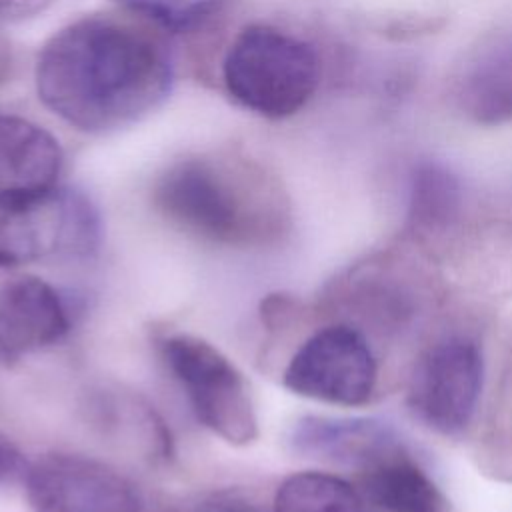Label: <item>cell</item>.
Here are the masks:
<instances>
[{
    "label": "cell",
    "mask_w": 512,
    "mask_h": 512,
    "mask_svg": "<svg viewBox=\"0 0 512 512\" xmlns=\"http://www.w3.org/2000/svg\"><path fill=\"white\" fill-rule=\"evenodd\" d=\"M42 104L82 132L126 128L156 110L172 88L166 48L114 18L86 16L58 30L36 60Z\"/></svg>",
    "instance_id": "1"
},
{
    "label": "cell",
    "mask_w": 512,
    "mask_h": 512,
    "mask_svg": "<svg viewBox=\"0 0 512 512\" xmlns=\"http://www.w3.org/2000/svg\"><path fill=\"white\" fill-rule=\"evenodd\" d=\"M152 202L182 234L228 250L276 246L290 228L278 180L238 156L198 154L172 162L158 176Z\"/></svg>",
    "instance_id": "2"
},
{
    "label": "cell",
    "mask_w": 512,
    "mask_h": 512,
    "mask_svg": "<svg viewBox=\"0 0 512 512\" xmlns=\"http://www.w3.org/2000/svg\"><path fill=\"white\" fill-rule=\"evenodd\" d=\"M222 80L242 108L280 120L310 102L320 82V60L302 38L274 26L252 24L230 42Z\"/></svg>",
    "instance_id": "3"
},
{
    "label": "cell",
    "mask_w": 512,
    "mask_h": 512,
    "mask_svg": "<svg viewBox=\"0 0 512 512\" xmlns=\"http://www.w3.org/2000/svg\"><path fill=\"white\" fill-rule=\"evenodd\" d=\"M100 240L98 210L78 190H0V268L88 258Z\"/></svg>",
    "instance_id": "4"
},
{
    "label": "cell",
    "mask_w": 512,
    "mask_h": 512,
    "mask_svg": "<svg viewBox=\"0 0 512 512\" xmlns=\"http://www.w3.org/2000/svg\"><path fill=\"white\" fill-rule=\"evenodd\" d=\"M160 354L202 426L232 446H248L258 438L250 386L220 348L178 332L160 340Z\"/></svg>",
    "instance_id": "5"
},
{
    "label": "cell",
    "mask_w": 512,
    "mask_h": 512,
    "mask_svg": "<svg viewBox=\"0 0 512 512\" xmlns=\"http://www.w3.org/2000/svg\"><path fill=\"white\" fill-rule=\"evenodd\" d=\"M378 368L364 334L352 324H328L310 334L288 360L282 382L298 396L362 406L376 388Z\"/></svg>",
    "instance_id": "6"
},
{
    "label": "cell",
    "mask_w": 512,
    "mask_h": 512,
    "mask_svg": "<svg viewBox=\"0 0 512 512\" xmlns=\"http://www.w3.org/2000/svg\"><path fill=\"white\" fill-rule=\"evenodd\" d=\"M484 382V360L468 336H450L430 346L414 364L408 406L428 428L460 434L474 418Z\"/></svg>",
    "instance_id": "7"
},
{
    "label": "cell",
    "mask_w": 512,
    "mask_h": 512,
    "mask_svg": "<svg viewBox=\"0 0 512 512\" xmlns=\"http://www.w3.org/2000/svg\"><path fill=\"white\" fill-rule=\"evenodd\" d=\"M32 512H144L136 484L114 466L72 452H48L24 474Z\"/></svg>",
    "instance_id": "8"
},
{
    "label": "cell",
    "mask_w": 512,
    "mask_h": 512,
    "mask_svg": "<svg viewBox=\"0 0 512 512\" xmlns=\"http://www.w3.org/2000/svg\"><path fill=\"white\" fill-rule=\"evenodd\" d=\"M292 452L366 472L390 458L406 454L396 428L380 418H334L308 414L288 432Z\"/></svg>",
    "instance_id": "9"
},
{
    "label": "cell",
    "mask_w": 512,
    "mask_h": 512,
    "mask_svg": "<svg viewBox=\"0 0 512 512\" xmlns=\"http://www.w3.org/2000/svg\"><path fill=\"white\" fill-rule=\"evenodd\" d=\"M74 306L50 282L0 268V336L18 354L60 342L72 328Z\"/></svg>",
    "instance_id": "10"
},
{
    "label": "cell",
    "mask_w": 512,
    "mask_h": 512,
    "mask_svg": "<svg viewBox=\"0 0 512 512\" xmlns=\"http://www.w3.org/2000/svg\"><path fill=\"white\" fill-rule=\"evenodd\" d=\"M82 408L88 422L104 438L138 454V458L152 464L172 458L170 428L140 394L118 386H96L86 394Z\"/></svg>",
    "instance_id": "11"
},
{
    "label": "cell",
    "mask_w": 512,
    "mask_h": 512,
    "mask_svg": "<svg viewBox=\"0 0 512 512\" xmlns=\"http://www.w3.org/2000/svg\"><path fill=\"white\" fill-rule=\"evenodd\" d=\"M456 100L476 124L500 126L512 120V30L474 50L456 82Z\"/></svg>",
    "instance_id": "12"
},
{
    "label": "cell",
    "mask_w": 512,
    "mask_h": 512,
    "mask_svg": "<svg viewBox=\"0 0 512 512\" xmlns=\"http://www.w3.org/2000/svg\"><path fill=\"white\" fill-rule=\"evenodd\" d=\"M62 148L42 126L0 116V190H42L58 184Z\"/></svg>",
    "instance_id": "13"
},
{
    "label": "cell",
    "mask_w": 512,
    "mask_h": 512,
    "mask_svg": "<svg viewBox=\"0 0 512 512\" xmlns=\"http://www.w3.org/2000/svg\"><path fill=\"white\" fill-rule=\"evenodd\" d=\"M362 492L380 512H450L446 494L408 452L362 472Z\"/></svg>",
    "instance_id": "14"
},
{
    "label": "cell",
    "mask_w": 512,
    "mask_h": 512,
    "mask_svg": "<svg viewBox=\"0 0 512 512\" xmlns=\"http://www.w3.org/2000/svg\"><path fill=\"white\" fill-rule=\"evenodd\" d=\"M462 184L438 160H418L408 174L406 222L414 232H446L460 216Z\"/></svg>",
    "instance_id": "15"
},
{
    "label": "cell",
    "mask_w": 512,
    "mask_h": 512,
    "mask_svg": "<svg viewBox=\"0 0 512 512\" xmlns=\"http://www.w3.org/2000/svg\"><path fill=\"white\" fill-rule=\"evenodd\" d=\"M272 512H366V506L346 480L318 470H302L280 482Z\"/></svg>",
    "instance_id": "16"
},
{
    "label": "cell",
    "mask_w": 512,
    "mask_h": 512,
    "mask_svg": "<svg viewBox=\"0 0 512 512\" xmlns=\"http://www.w3.org/2000/svg\"><path fill=\"white\" fill-rule=\"evenodd\" d=\"M346 302V306H352V310L364 318H372L378 322L388 324H402L410 314V296L396 286L390 284H376L374 276L366 274H352L348 280H344V290L338 294Z\"/></svg>",
    "instance_id": "17"
},
{
    "label": "cell",
    "mask_w": 512,
    "mask_h": 512,
    "mask_svg": "<svg viewBox=\"0 0 512 512\" xmlns=\"http://www.w3.org/2000/svg\"><path fill=\"white\" fill-rule=\"evenodd\" d=\"M166 28H188L220 8L224 0H114Z\"/></svg>",
    "instance_id": "18"
},
{
    "label": "cell",
    "mask_w": 512,
    "mask_h": 512,
    "mask_svg": "<svg viewBox=\"0 0 512 512\" xmlns=\"http://www.w3.org/2000/svg\"><path fill=\"white\" fill-rule=\"evenodd\" d=\"M28 464L22 450L0 432V484H8L24 478Z\"/></svg>",
    "instance_id": "19"
},
{
    "label": "cell",
    "mask_w": 512,
    "mask_h": 512,
    "mask_svg": "<svg viewBox=\"0 0 512 512\" xmlns=\"http://www.w3.org/2000/svg\"><path fill=\"white\" fill-rule=\"evenodd\" d=\"M52 2L54 0H0V22L32 18Z\"/></svg>",
    "instance_id": "20"
},
{
    "label": "cell",
    "mask_w": 512,
    "mask_h": 512,
    "mask_svg": "<svg viewBox=\"0 0 512 512\" xmlns=\"http://www.w3.org/2000/svg\"><path fill=\"white\" fill-rule=\"evenodd\" d=\"M198 512H252L248 510L244 504L240 502H232V500H212L200 506Z\"/></svg>",
    "instance_id": "21"
},
{
    "label": "cell",
    "mask_w": 512,
    "mask_h": 512,
    "mask_svg": "<svg viewBox=\"0 0 512 512\" xmlns=\"http://www.w3.org/2000/svg\"><path fill=\"white\" fill-rule=\"evenodd\" d=\"M18 358V354L2 340V336H0V368H8V366H12V362Z\"/></svg>",
    "instance_id": "22"
}]
</instances>
